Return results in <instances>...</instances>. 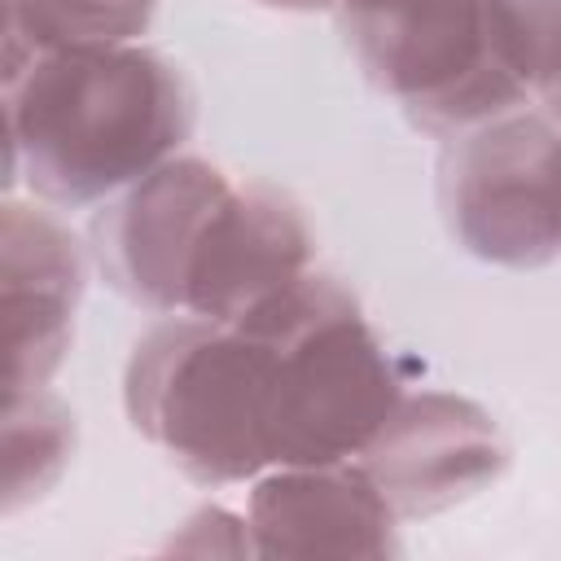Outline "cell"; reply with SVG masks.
Returning a JSON list of instances; mask_svg holds the SVG:
<instances>
[{"label":"cell","mask_w":561,"mask_h":561,"mask_svg":"<svg viewBox=\"0 0 561 561\" xmlns=\"http://www.w3.org/2000/svg\"><path fill=\"white\" fill-rule=\"evenodd\" d=\"M197 105L184 70L149 44L26 48L4 39L9 193L79 210L101 206L175 158Z\"/></svg>","instance_id":"obj_1"},{"label":"cell","mask_w":561,"mask_h":561,"mask_svg":"<svg viewBox=\"0 0 561 561\" xmlns=\"http://www.w3.org/2000/svg\"><path fill=\"white\" fill-rule=\"evenodd\" d=\"M272 403L276 342L250 320L162 316L123 368L131 430L202 486L272 469Z\"/></svg>","instance_id":"obj_2"},{"label":"cell","mask_w":561,"mask_h":561,"mask_svg":"<svg viewBox=\"0 0 561 561\" xmlns=\"http://www.w3.org/2000/svg\"><path fill=\"white\" fill-rule=\"evenodd\" d=\"M237 320L276 342L272 469L355 460L403 394L355 294L311 267Z\"/></svg>","instance_id":"obj_3"},{"label":"cell","mask_w":561,"mask_h":561,"mask_svg":"<svg viewBox=\"0 0 561 561\" xmlns=\"http://www.w3.org/2000/svg\"><path fill=\"white\" fill-rule=\"evenodd\" d=\"M337 13L364 75L438 140L530 105L491 48L482 0H337Z\"/></svg>","instance_id":"obj_4"},{"label":"cell","mask_w":561,"mask_h":561,"mask_svg":"<svg viewBox=\"0 0 561 561\" xmlns=\"http://www.w3.org/2000/svg\"><path fill=\"white\" fill-rule=\"evenodd\" d=\"M438 202L451 237L495 267H543L561 254V127L517 105L443 145Z\"/></svg>","instance_id":"obj_5"},{"label":"cell","mask_w":561,"mask_h":561,"mask_svg":"<svg viewBox=\"0 0 561 561\" xmlns=\"http://www.w3.org/2000/svg\"><path fill=\"white\" fill-rule=\"evenodd\" d=\"M237 180L197 153H175L96 206L92 254L101 276L153 316L184 311V285L215 206Z\"/></svg>","instance_id":"obj_6"},{"label":"cell","mask_w":561,"mask_h":561,"mask_svg":"<svg viewBox=\"0 0 561 561\" xmlns=\"http://www.w3.org/2000/svg\"><path fill=\"white\" fill-rule=\"evenodd\" d=\"M355 460L394 517L412 522L486 491L508 469V443L482 403L451 390H403Z\"/></svg>","instance_id":"obj_7"},{"label":"cell","mask_w":561,"mask_h":561,"mask_svg":"<svg viewBox=\"0 0 561 561\" xmlns=\"http://www.w3.org/2000/svg\"><path fill=\"white\" fill-rule=\"evenodd\" d=\"M83 280V245L57 219V206L9 193L0 206L4 394L53 386L75 342Z\"/></svg>","instance_id":"obj_8"},{"label":"cell","mask_w":561,"mask_h":561,"mask_svg":"<svg viewBox=\"0 0 561 561\" xmlns=\"http://www.w3.org/2000/svg\"><path fill=\"white\" fill-rule=\"evenodd\" d=\"M245 526L254 557H364L399 552V517L359 460L276 465L250 478Z\"/></svg>","instance_id":"obj_9"},{"label":"cell","mask_w":561,"mask_h":561,"mask_svg":"<svg viewBox=\"0 0 561 561\" xmlns=\"http://www.w3.org/2000/svg\"><path fill=\"white\" fill-rule=\"evenodd\" d=\"M311 224L289 193L272 184H232L206 224L180 316L237 320L311 272Z\"/></svg>","instance_id":"obj_10"},{"label":"cell","mask_w":561,"mask_h":561,"mask_svg":"<svg viewBox=\"0 0 561 561\" xmlns=\"http://www.w3.org/2000/svg\"><path fill=\"white\" fill-rule=\"evenodd\" d=\"M75 443H79L75 412L48 386L4 394V486H0L4 517L22 513L26 504H35L57 486V478L75 456Z\"/></svg>","instance_id":"obj_11"},{"label":"cell","mask_w":561,"mask_h":561,"mask_svg":"<svg viewBox=\"0 0 561 561\" xmlns=\"http://www.w3.org/2000/svg\"><path fill=\"white\" fill-rule=\"evenodd\" d=\"M4 39L26 48H110L136 44L158 0H4Z\"/></svg>","instance_id":"obj_12"},{"label":"cell","mask_w":561,"mask_h":561,"mask_svg":"<svg viewBox=\"0 0 561 561\" xmlns=\"http://www.w3.org/2000/svg\"><path fill=\"white\" fill-rule=\"evenodd\" d=\"M500 66L530 92L561 88V0H482Z\"/></svg>","instance_id":"obj_13"},{"label":"cell","mask_w":561,"mask_h":561,"mask_svg":"<svg viewBox=\"0 0 561 561\" xmlns=\"http://www.w3.org/2000/svg\"><path fill=\"white\" fill-rule=\"evenodd\" d=\"M548 101H552V110H548V114H552V118H557V127H561V88H557Z\"/></svg>","instance_id":"obj_14"}]
</instances>
